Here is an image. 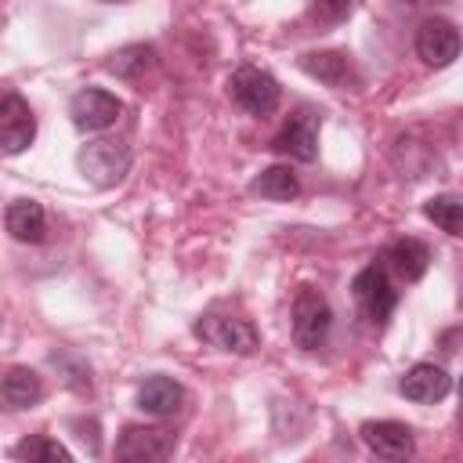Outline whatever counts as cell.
I'll return each mask as SVG.
<instances>
[{
    "mask_svg": "<svg viewBox=\"0 0 463 463\" xmlns=\"http://www.w3.org/2000/svg\"><path fill=\"white\" fill-rule=\"evenodd\" d=\"M250 188L260 199H275V203H286V199H293L300 192V184H297V177H293L289 166H268V170H260V177H253Z\"/></svg>",
    "mask_w": 463,
    "mask_h": 463,
    "instance_id": "cell-18",
    "label": "cell"
},
{
    "mask_svg": "<svg viewBox=\"0 0 463 463\" xmlns=\"http://www.w3.org/2000/svg\"><path fill=\"white\" fill-rule=\"evenodd\" d=\"M4 224L11 232V239H18V242H40L47 232V217L36 199H11L4 210Z\"/></svg>",
    "mask_w": 463,
    "mask_h": 463,
    "instance_id": "cell-14",
    "label": "cell"
},
{
    "mask_svg": "<svg viewBox=\"0 0 463 463\" xmlns=\"http://www.w3.org/2000/svg\"><path fill=\"white\" fill-rule=\"evenodd\" d=\"M398 391H402L409 402L430 405V402H441V398L452 391V376H449L441 365H434V362H416V365L402 376Z\"/></svg>",
    "mask_w": 463,
    "mask_h": 463,
    "instance_id": "cell-12",
    "label": "cell"
},
{
    "mask_svg": "<svg viewBox=\"0 0 463 463\" xmlns=\"http://www.w3.org/2000/svg\"><path fill=\"white\" fill-rule=\"evenodd\" d=\"M329 329H333V307H329V300L318 289L304 286L297 293V300H293V344L300 351H318L326 344Z\"/></svg>",
    "mask_w": 463,
    "mask_h": 463,
    "instance_id": "cell-4",
    "label": "cell"
},
{
    "mask_svg": "<svg viewBox=\"0 0 463 463\" xmlns=\"http://www.w3.org/2000/svg\"><path fill=\"white\" fill-rule=\"evenodd\" d=\"M76 166L94 188H112L130 170V148L123 141H116V137H94V141H87L80 148Z\"/></svg>",
    "mask_w": 463,
    "mask_h": 463,
    "instance_id": "cell-1",
    "label": "cell"
},
{
    "mask_svg": "<svg viewBox=\"0 0 463 463\" xmlns=\"http://www.w3.org/2000/svg\"><path fill=\"white\" fill-rule=\"evenodd\" d=\"M195 336L217 351H232V354H253L257 351V329L246 318H232V315H203L195 322Z\"/></svg>",
    "mask_w": 463,
    "mask_h": 463,
    "instance_id": "cell-6",
    "label": "cell"
},
{
    "mask_svg": "<svg viewBox=\"0 0 463 463\" xmlns=\"http://www.w3.org/2000/svg\"><path fill=\"white\" fill-rule=\"evenodd\" d=\"M228 94L239 109H246L250 116H268L279 109V98H282V87L271 72L257 69V65H239L232 76H228Z\"/></svg>",
    "mask_w": 463,
    "mask_h": 463,
    "instance_id": "cell-3",
    "label": "cell"
},
{
    "mask_svg": "<svg viewBox=\"0 0 463 463\" xmlns=\"http://www.w3.org/2000/svg\"><path fill=\"white\" fill-rule=\"evenodd\" d=\"M351 293H354V304H358L362 318L373 322L376 329L387 326V318H391L394 307H398V289L391 286L383 264H369V268H362V271L354 275V282H351Z\"/></svg>",
    "mask_w": 463,
    "mask_h": 463,
    "instance_id": "cell-2",
    "label": "cell"
},
{
    "mask_svg": "<svg viewBox=\"0 0 463 463\" xmlns=\"http://www.w3.org/2000/svg\"><path fill=\"white\" fill-rule=\"evenodd\" d=\"M300 69L329 87H347L351 83V61L336 51H318V54H300Z\"/></svg>",
    "mask_w": 463,
    "mask_h": 463,
    "instance_id": "cell-17",
    "label": "cell"
},
{
    "mask_svg": "<svg viewBox=\"0 0 463 463\" xmlns=\"http://www.w3.org/2000/svg\"><path fill=\"white\" fill-rule=\"evenodd\" d=\"M271 148H275L279 156L311 163V159L318 156V116H315L311 109H300L297 116H289V123L275 134Z\"/></svg>",
    "mask_w": 463,
    "mask_h": 463,
    "instance_id": "cell-11",
    "label": "cell"
},
{
    "mask_svg": "<svg viewBox=\"0 0 463 463\" xmlns=\"http://www.w3.org/2000/svg\"><path fill=\"white\" fill-rule=\"evenodd\" d=\"M362 441L369 445V452H376L387 463H405L416 452L412 430L398 420H369L362 423Z\"/></svg>",
    "mask_w": 463,
    "mask_h": 463,
    "instance_id": "cell-10",
    "label": "cell"
},
{
    "mask_svg": "<svg viewBox=\"0 0 463 463\" xmlns=\"http://www.w3.org/2000/svg\"><path fill=\"white\" fill-rule=\"evenodd\" d=\"M383 260H387V268H391L398 279L416 282V279H423L427 268H430V250H427L420 239H398V242L387 246Z\"/></svg>",
    "mask_w": 463,
    "mask_h": 463,
    "instance_id": "cell-15",
    "label": "cell"
},
{
    "mask_svg": "<svg viewBox=\"0 0 463 463\" xmlns=\"http://www.w3.org/2000/svg\"><path fill=\"white\" fill-rule=\"evenodd\" d=\"M119 112H123L119 98L101 90V87H83L69 101V116H72V123L80 130H105V127H112L119 119Z\"/></svg>",
    "mask_w": 463,
    "mask_h": 463,
    "instance_id": "cell-9",
    "label": "cell"
},
{
    "mask_svg": "<svg viewBox=\"0 0 463 463\" xmlns=\"http://www.w3.org/2000/svg\"><path fill=\"white\" fill-rule=\"evenodd\" d=\"M184 402V387L170 376H148L137 387V409L148 416H174Z\"/></svg>",
    "mask_w": 463,
    "mask_h": 463,
    "instance_id": "cell-13",
    "label": "cell"
},
{
    "mask_svg": "<svg viewBox=\"0 0 463 463\" xmlns=\"http://www.w3.org/2000/svg\"><path fill=\"white\" fill-rule=\"evenodd\" d=\"M463 51V36L456 29V22L434 14V18H423L420 29H416V54L430 65V69H445L459 58Z\"/></svg>",
    "mask_w": 463,
    "mask_h": 463,
    "instance_id": "cell-5",
    "label": "cell"
},
{
    "mask_svg": "<svg viewBox=\"0 0 463 463\" xmlns=\"http://www.w3.org/2000/svg\"><path fill=\"white\" fill-rule=\"evenodd\" d=\"M33 137H36V116H33L29 101L22 94L7 90L0 101V148H4V156L25 152L33 145Z\"/></svg>",
    "mask_w": 463,
    "mask_h": 463,
    "instance_id": "cell-8",
    "label": "cell"
},
{
    "mask_svg": "<svg viewBox=\"0 0 463 463\" xmlns=\"http://www.w3.org/2000/svg\"><path fill=\"white\" fill-rule=\"evenodd\" d=\"M22 452H29V463H76L72 452L61 445V441H51V438H40V441H25Z\"/></svg>",
    "mask_w": 463,
    "mask_h": 463,
    "instance_id": "cell-21",
    "label": "cell"
},
{
    "mask_svg": "<svg viewBox=\"0 0 463 463\" xmlns=\"http://www.w3.org/2000/svg\"><path fill=\"white\" fill-rule=\"evenodd\" d=\"M427 221H434L441 232L463 239V195H434L423 203Z\"/></svg>",
    "mask_w": 463,
    "mask_h": 463,
    "instance_id": "cell-19",
    "label": "cell"
},
{
    "mask_svg": "<svg viewBox=\"0 0 463 463\" xmlns=\"http://www.w3.org/2000/svg\"><path fill=\"white\" fill-rule=\"evenodd\" d=\"M0 398H4L7 409H29V405H36V402L43 398V383H40V376H36L33 369L11 365V369L4 373Z\"/></svg>",
    "mask_w": 463,
    "mask_h": 463,
    "instance_id": "cell-16",
    "label": "cell"
},
{
    "mask_svg": "<svg viewBox=\"0 0 463 463\" xmlns=\"http://www.w3.org/2000/svg\"><path fill=\"white\" fill-rule=\"evenodd\" d=\"M152 65V47H123V51H116L112 54V61H109V72H116V76H137L141 69H148Z\"/></svg>",
    "mask_w": 463,
    "mask_h": 463,
    "instance_id": "cell-20",
    "label": "cell"
},
{
    "mask_svg": "<svg viewBox=\"0 0 463 463\" xmlns=\"http://www.w3.org/2000/svg\"><path fill=\"white\" fill-rule=\"evenodd\" d=\"M174 452V430L166 427H127L116 441L119 463H166Z\"/></svg>",
    "mask_w": 463,
    "mask_h": 463,
    "instance_id": "cell-7",
    "label": "cell"
},
{
    "mask_svg": "<svg viewBox=\"0 0 463 463\" xmlns=\"http://www.w3.org/2000/svg\"><path fill=\"white\" fill-rule=\"evenodd\" d=\"M459 394H463V380H459Z\"/></svg>",
    "mask_w": 463,
    "mask_h": 463,
    "instance_id": "cell-22",
    "label": "cell"
}]
</instances>
